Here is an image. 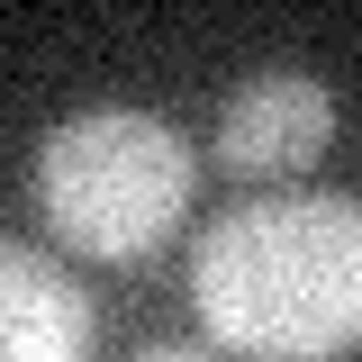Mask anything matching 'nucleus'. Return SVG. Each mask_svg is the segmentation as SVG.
<instances>
[{
    "mask_svg": "<svg viewBox=\"0 0 362 362\" xmlns=\"http://www.w3.org/2000/svg\"><path fill=\"white\" fill-rule=\"evenodd\" d=\"M190 308L226 354L335 362L362 354V199H245L190 254Z\"/></svg>",
    "mask_w": 362,
    "mask_h": 362,
    "instance_id": "obj_1",
    "label": "nucleus"
},
{
    "mask_svg": "<svg viewBox=\"0 0 362 362\" xmlns=\"http://www.w3.org/2000/svg\"><path fill=\"white\" fill-rule=\"evenodd\" d=\"M190 145L145 109H82L37 145V218L100 263L154 254L190 209Z\"/></svg>",
    "mask_w": 362,
    "mask_h": 362,
    "instance_id": "obj_2",
    "label": "nucleus"
},
{
    "mask_svg": "<svg viewBox=\"0 0 362 362\" xmlns=\"http://www.w3.org/2000/svg\"><path fill=\"white\" fill-rule=\"evenodd\" d=\"M335 136V100L308 73H254L218 118V163L226 173H299Z\"/></svg>",
    "mask_w": 362,
    "mask_h": 362,
    "instance_id": "obj_3",
    "label": "nucleus"
},
{
    "mask_svg": "<svg viewBox=\"0 0 362 362\" xmlns=\"http://www.w3.org/2000/svg\"><path fill=\"white\" fill-rule=\"evenodd\" d=\"M0 362H90L82 281L18 235H0Z\"/></svg>",
    "mask_w": 362,
    "mask_h": 362,
    "instance_id": "obj_4",
    "label": "nucleus"
},
{
    "mask_svg": "<svg viewBox=\"0 0 362 362\" xmlns=\"http://www.w3.org/2000/svg\"><path fill=\"white\" fill-rule=\"evenodd\" d=\"M127 362H218L209 344H145V354H127Z\"/></svg>",
    "mask_w": 362,
    "mask_h": 362,
    "instance_id": "obj_5",
    "label": "nucleus"
}]
</instances>
